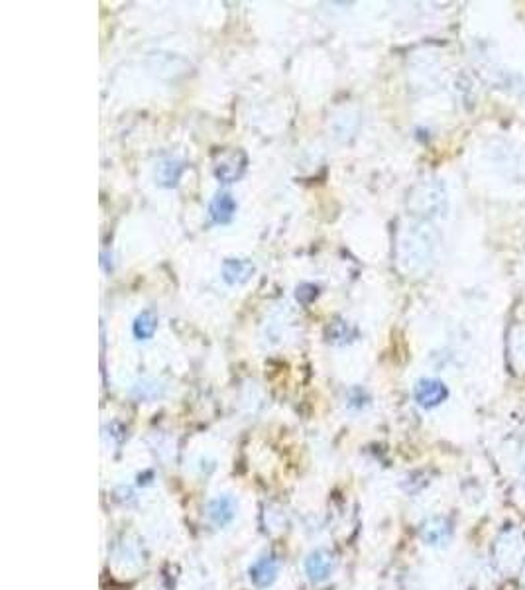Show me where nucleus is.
<instances>
[{"label": "nucleus", "mask_w": 525, "mask_h": 590, "mask_svg": "<svg viewBox=\"0 0 525 590\" xmlns=\"http://www.w3.org/2000/svg\"><path fill=\"white\" fill-rule=\"evenodd\" d=\"M437 250V232L427 220L407 227L399 236V264L409 272H417L431 264Z\"/></svg>", "instance_id": "obj_1"}, {"label": "nucleus", "mask_w": 525, "mask_h": 590, "mask_svg": "<svg viewBox=\"0 0 525 590\" xmlns=\"http://www.w3.org/2000/svg\"><path fill=\"white\" fill-rule=\"evenodd\" d=\"M407 209L423 220L440 217L447 211V189L437 179L421 181L407 197Z\"/></svg>", "instance_id": "obj_2"}, {"label": "nucleus", "mask_w": 525, "mask_h": 590, "mask_svg": "<svg viewBox=\"0 0 525 590\" xmlns=\"http://www.w3.org/2000/svg\"><path fill=\"white\" fill-rule=\"evenodd\" d=\"M248 158L242 150H230L220 156L215 163V177L220 183H237L244 176Z\"/></svg>", "instance_id": "obj_3"}, {"label": "nucleus", "mask_w": 525, "mask_h": 590, "mask_svg": "<svg viewBox=\"0 0 525 590\" xmlns=\"http://www.w3.org/2000/svg\"><path fill=\"white\" fill-rule=\"evenodd\" d=\"M449 396L447 386L435 378H423L417 382L416 386V399L421 407H437Z\"/></svg>", "instance_id": "obj_4"}, {"label": "nucleus", "mask_w": 525, "mask_h": 590, "mask_svg": "<svg viewBox=\"0 0 525 590\" xmlns=\"http://www.w3.org/2000/svg\"><path fill=\"white\" fill-rule=\"evenodd\" d=\"M256 274L254 262L248 258H227L222 262V279L229 286H242Z\"/></svg>", "instance_id": "obj_5"}, {"label": "nucleus", "mask_w": 525, "mask_h": 590, "mask_svg": "<svg viewBox=\"0 0 525 590\" xmlns=\"http://www.w3.org/2000/svg\"><path fill=\"white\" fill-rule=\"evenodd\" d=\"M238 205L229 191H219L209 203V217L215 225H229L237 215Z\"/></svg>", "instance_id": "obj_6"}, {"label": "nucleus", "mask_w": 525, "mask_h": 590, "mask_svg": "<svg viewBox=\"0 0 525 590\" xmlns=\"http://www.w3.org/2000/svg\"><path fill=\"white\" fill-rule=\"evenodd\" d=\"M181 173H183V161L175 160V158H166V160L158 161L153 177H156L158 186L170 189V187L178 186Z\"/></svg>", "instance_id": "obj_7"}, {"label": "nucleus", "mask_w": 525, "mask_h": 590, "mask_svg": "<svg viewBox=\"0 0 525 590\" xmlns=\"http://www.w3.org/2000/svg\"><path fill=\"white\" fill-rule=\"evenodd\" d=\"M158 329V315L152 309H144L142 313L136 315L134 323H132V333L138 340H150L153 337V333Z\"/></svg>", "instance_id": "obj_8"}, {"label": "nucleus", "mask_w": 525, "mask_h": 590, "mask_svg": "<svg viewBox=\"0 0 525 590\" xmlns=\"http://www.w3.org/2000/svg\"><path fill=\"white\" fill-rule=\"evenodd\" d=\"M356 331L350 327L348 321H335L330 323L329 329H327V338L330 343L335 345H345V343H350V338H354Z\"/></svg>", "instance_id": "obj_9"}, {"label": "nucleus", "mask_w": 525, "mask_h": 590, "mask_svg": "<svg viewBox=\"0 0 525 590\" xmlns=\"http://www.w3.org/2000/svg\"><path fill=\"white\" fill-rule=\"evenodd\" d=\"M317 295H319V287L313 286V284H301L296 291V297L299 304H311Z\"/></svg>", "instance_id": "obj_10"}]
</instances>
